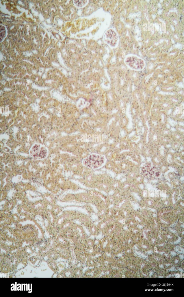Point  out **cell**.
I'll return each mask as SVG.
<instances>
[{"instance_id": "6da1fadb", "label": "cell", "mask_w": 184, "mask_h": 297, "mask_svg": "<svg viewBox=\"0 0 184 297\" xmlns=\"http://www.w3.org/2000/svg\"><path fill=\"white\" fill-rule=\"evenodd\" d=\"M105 161V157L104 155L92 153L83 159L82 163L83 165L88 168L96 169L102 166Z\"/></svg>"}, {"instance_id": "7a4b0ae2", "label": "cell", "mask_w": 184, "mask_h": 297, "mask_svg": "<svg viewBox=\"0 0 184 297\" xmlns=\"http://www.w3.org/2000/svg\"><path fill=\"white\" fill-rule=\"evenodd\" d=\"M124 62L129 68L136 70H142L145 65V61L143 59L136 55L132 54L126 56L124 59Z\"/></svg>"}, {"instance_id": "3957f363", "label": "cell", "mask_w": 184, "mask_h": 297, "mask_svg": "<svg viewBox=\"0 0 184 297\" xmlns=\"http://www.w3.org/2000/svg\"><path fill=\"white\" fill-rule=\"evenodd\" d=\"M104 39L105 42L110 47L114 48L117 46L118 43V35L114 29L110 28L105 32Z\"/></svg>"}, {"instance_id": "277c9868", "label": "cell", "mask_w": 184, "mask_h": 297, "mask_svg": "<svg viewBox=\"0 0 184 297\" xmlns=\"http://www.w3.org/2000/svg\"><path fill=\"white\" fill-rule=\"evenodd\" d=\"M31 153L33 156L40 159L46 157L48 151L46 148L39 144H36L32 149Z\"/></svg>"}, {"instance_id": "5b68a950", "label": "cell", "mask_w": 184, "mask_h": 297, "mask_svg": "<svg viewBox=\"0 0 184 297\" xmlns=\"http://www.w3.org/2000/svg\"><path fill=\"white\" fill-rule=\"evenodd\" d=\"M87 0H74V3L76 6L78 7H82L85 6L88 3Z\"/></svg>"}]
</instances>
